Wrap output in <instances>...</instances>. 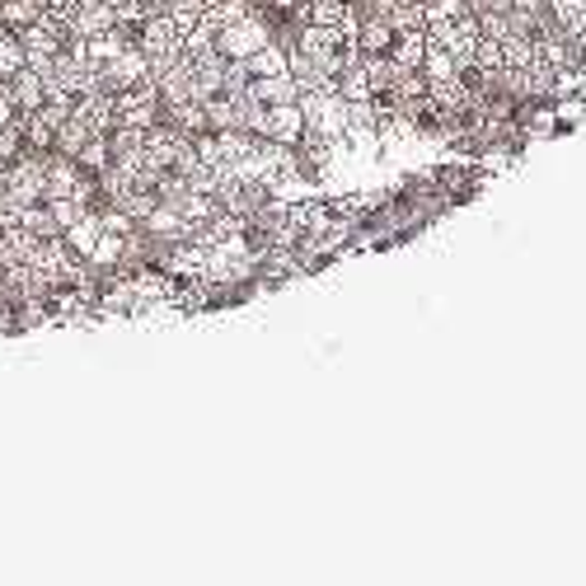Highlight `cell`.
<instances>
[{
    "label": "cell",
    "instance_id": "obj_1",
    "mask_svg": "<svg viewBox=\"0 0 586 586\" xmlns=\"http://www.w3.org/2000/svg\"><path fill=\"white\" fill-rule=\"evenodd\" d=\"M183 47V28L169 20V14H146L141 24V52L146 57H174Z\"/></svg>",
    "mask_w": 586,
    "mask_h": 586
},
{
    "label": "cell",
    "instance_id": "obj_2",
    "mask_svg": "<svg viewBox=\"0 0 586 586\" xmlns=\"http://www.w3.org/2000/svg\"><path fill=\"white\" fill-rule=\"evenodd\" d=\"M0 193L14 198L20 207L38 202V198H43V160H24V165L5 169V174H0Z\"/></svg>",
    "mask_w": 586,
    "mask_h": 586
},
{
    "label": "cell",
    "instance_id": "obj_3",
    "mask_svg": "<svg viewBox=\"0 0 586 586\" xmlns=\"http://www.w3.org/2000/svg\"><path fill=\"white\" fill-rule=\"evenodd\" d=\"M43 198L47 202H52V198H89V183L75 174L71 155H67V160H47L43 165Z\"/></svg>",
    "mask_w": 586,
    "mask_h": 586
},
{
    "label": "cell",
    "instance_id": "obj_4",
    "mask_svg": "<svg viewBox=\"0 0 586 586\" xmlns=\"http://www.w3.org/2000/svg\"><path fill=\"white\" fill-rule=\"evenodd\" d=\"M216 43H220V52L226 57H249V52H259V47L267 43V34H263V24L253 20V14H244V20H235L230 28H220L216 34Z\"/></svg>",
    "mask_w": 586,
    "mask_h": 586
},
{
    "label": "cell",
    "instance_id": "obj_5",
    "mask_svg": "<svg viewBox=\"0 0 586 586\" xmlns=\"http://www.w3.org/2000/svg\"><path fill=\"white\" fill-rule=\"evenodd\" d=\"M118 28V10L108 0H81L71 14V38H94V34H108Z\"/></svg>",
    "mask_w": 586,
    "mask_h": 586
},
{
    "label": "cell",
    "instance_id": "obj_6",
    "mask_svg": "<svg viewBox=\"0 0 586 586\" xmlns=\"http://www.w3.org/2000/svg\"><path fill=\"white\" fill-rule=\"evenodd\" d=\"M188 146V141H183V132H179V127H146V160L155 165V169H160V174H169L174 169V160H179V151Z\"/></svg>",
    "mask_w": 586,
    "mask_h": 586
},
{
    "label": "cell",
    "instance_id": "obj_7",
    "mask_svg": "<svg viewBox=\"0 0 586 586\" xmlns=\"http://www.w3.org/2000/svg\"><path fill=\"white\" fill-rule=\"evenodd\" d=\"M249 99L253 104H296L300 99V89H296V81H291V71L287 75H259V81L249 85Z\"/></svg>",
    "mask_w": 586,
    "mask_h": 586
},
{
    "label": "cell",
    "instance_id": "obj_8",
    "mask_svg": "<svg viewBox=\"0 0 586 586\" xmlns=\"http://www.w3.org/2000/svg\"><path fill=\"white\" fill-rule=\"evenodd\" d=\"M5 94H10V104H20V108H24V113H34V108L47 99V94H43V75H38L34 67L14 71V75H10V85H5Z\"/></svg>",
    "mask_w": 586,
    "mask_h": 586
},
{
    "label": "cell",
    "instance_id": "obj_9",
    "mask_svg": "<svg viewBox=\"0 0 586 586\" xmlns=\"http://www.w3.org/2000/svg\"><path fill=\"white\" fill-rule=\"evenodd\" d=\"M310 24L347 28V34H357V20H352V10H347L343 0H310Z\"/></svg>",
    "mask_w": 586,
    "mask_h": 586
},
{
    "label": "cell",
    "instance_id": "obj_10",
    "mask_svg": "<svg viewBox=\"0 0 586 586\" xmlns=\"http://www.w3.org/2000/svg\"><path fill=\"white\" fill-rule=\"evenodd\" d=\"M422 57H427V28L399 34V43H394V67L399 71H422Z\"/></svg>",
    "mask_w": 586,
    "mask_h": 586
},
{
    "label": "cell",
    "instance_id": "obj_11",
    "mask_svg": "<svg viewBox=\"0 0 586 586\" xmlns=\"http://www.w3.org/2000/svg\"><path fill=\"white\" fill-rule=\"evenodd\" d=\"M244 67H249V75H287V71H291V61H287V52H282V47L263 43L259 52H249V57H244Z\"/></svg>",
    "mask_w": 586,
    "mask_h": 586
},
{
    "label": "cell",
    "instance_id": "obj_12",
    "mask_svg": "<svg viewBox=\"0 0 586 586\" xmlns=\"http://www.w3.org/2000/svg\"><path fill=\"white\" fill-rule=\"evenodd\" d=\"M422 75H427V85H441V81H451V75H461V67H455V57H451L441 43H427Z\"/></svg>",
    "mask_w": 586,
    "mask_h": 586
},
{
    "label": "cell",
    "instance_id": "obj_13",
    "mask_svg": "<svg viewBox=\"0 0 586 586\" xmlns=\"http://www.w3.org/2000/svg\"><path fill=\"white\" fill-rule=\"evenodd\" d=\"M99 235H104V216H89V212L75 220V226H67L71 249H75V253H85V259H89V249L99 244Z\"/></svg>",
    "mask_w": 586,
    "mask_h": 586
},
{
    "label": "cell",
    "instance_id": "obj_14",
    "mask_svg": "<svg viewBox=\"0 0 586 586\" xmlns=\"http://www.w3.org/2000/svg\"><path fill=\"white\" fill-rule=\"evenodd\" d=\"M535 61V43L521 34V28H512V34L502 38V67L506 71H521V67H530Z\"/></svg>",
    "mask_w": 586,
    "mask_h": 586
},
{
    "label": "cell",
    "instance_id": "obj_15",
    "mask_svg": "<svg viewBox=\"0 0 586 586\" xmlns=\"http://www.w3.org/2000/svg\"><path fill=\"white\" fill-rule=\"evenodd\" d=\"M282 216H287L296 230H324L328 226V207H324V202H296V207H282Z\"/></svg>",
    "mask_w": 586,
    "mask_h": 586
},
{
    "label": "cell",
    "instance_id": "obj_16",
    "mask_svg": "<svg viewBox=\"0 0 586 586\" xmlns=\"http://www.w3.org/2000/svg\"><path fill=\"white\" fill-rule=\"evenodd\" d=\"M244 5L240 0H216V5H207V14H202V28H212V34H220V28H230L235 20H244Z\"/></svg>",
    "mask_w": 586,
    "mask_h": 586
},
{
    "label": "cell",
    "instance_id": "obj_17",
    "mask_svg": "<svg viewBox=\"0 0 586 586\" xmlns=\"http://www.w3.org/2000/svg\"><path fill=\"white\" fill-rule=\"evenodd\" d=\"M385 20H390L394 34H414V28H427V5H408V0H399Z\"/></svg>",
    "mask_w": 586,
    "mask_h": 586
},
{
    "label": "cell",
    "instance_id": "obj_18",
    "mask_svg": "<svg viewBox=\"0 0 586 586\" xmlns=\"http://www.w3.org/2000/svg\"><path fill=\"white\" fill-rule=\"evenodd\" d=\"M24 230H34L38 240H52V235H61V226H57V216L47 212V207H38V202H28L24 207V220H20Z\"/></svg>",
    "mask_w": 586,
    "mask_h": 586
},
{
    "label": "cell",
    "instance_id": "obj_19",
    "mask_svg": "<svg viewBox=\"0 0 586 586\" xmlns=\"http://www.w3.org/2000/svg\"><path fill=\"white\" fill-rule=\"evenodd\" d=\"M89 136H94V132H89L81 118H67V122L57 127V146H61V155H81V146H85Z\"/></svg>",
    "mask_w": 586,
    "mask_h": 586
},
{
    "label": "cell",
    "instance_id": "obj_20",
    "mask_svg": "<svg viewBox=\"0 0 586 586\" xmlns=\"http://www.w3.org/2000/svg\"><path fill=\"white\" fill-rule=\"evenodd\" d=\"M165 14L188 34V28H198V24H202V14H207V0H169V10H165Z\"/></svg>",
    "mask_w": 586,
    "mask_h": 586
},
{
    "label": "cell",
    "instance_id": "obj_21",
    "mask_svg": "<svg viewBox=\"0 0 586 586\" xmlns=\"http://www.w3.org/2000/svg\"><path fill=\"white\" fill-rule=\"evenodd\" d=\"M0 14H5V24H20V28H28L43 14V0H5L0 5Z\"/></svg>",
    "mask_w": 586,
    "mask_h": 586
},
{
    "label": "cell",
    "instance_id": "obj_22",
    "mask_svg": "<svg viewBox=\"0 0 586 586\" xmlns=\"http://www.w3.org/2000/svg\"><path fill=\"white\" fill-rule=\"evenodd\" d=\"M47 212H52L57 226L67 230V226H75V220L85 216V198H52V202H47Z\"/></svg>",
    "mask_w": 586,
    "mask_h": 586
},
{
    "label": "cell",
    "instance_id": "obj_23",
    "mask_svg": "<svg viewBox=\"0 0 586 586\" xmlns=\"http://www.w3.org/2000/svg\"><path fill=\"white\" fill-rule=\"evenodd\" d=\"M465 0H432V5H427V28L432 24H455V20H465Z\"/></svg>",
    "mask_w": 586,
    "mask_h": 586
},
{
    "label": "cell",
    "instance_id": "obj_24",
    "mask_svg": "<svg viewBox=\"0 0 586 586\" xmlns=\"http://www.w3.org/2000/svg\"><path fill=\"white\" fill-rule=\"evenodd\" d=\"M361 67H367L371 89H390L394 81H399V67H394V61H385V57H371V61H361Z\"/></svg>",
    "mask_w": 586,
    "mask_h": 586
},
{
    "label": "cell",
    "instance_id": "obj_25",
    "mask_svg": "<svg viewBox=\"0 0 586 586\" xmlns=\"http://www.w3.org/2000/svg\"><path fill=\"white\" fill-rule=\"evenodd\" d=\"M14 71H24V43L20 38H0V81H10Z\"/></svg>",
    "mask_w": 586,
    "mask_h": 586
},
{
    "label": "cell",
    "instance_id": "obj_26",
    "mask_svg": "<svg viewBox=\"0 0 586 586\" xmlns=\"http://www.w3.org/2000/svg\"><path fill=\"white\" fill-rule=\"evenodd\" d=\"M343 99H371L367 67H347V75H343Z\"/></svg>",
    "mask_w": 586,
    "mask_h": 586
},
{
    "label": "cell",
    "instance_id": "obj_27",
    "mask_svg": "<svg viewBox=\"0 0 586 586\" xmlns=\"http://www.w3.org/2000/svg\"><path fill=\"white\" fill-rule=\"evenodd\" d=\"M474 61H479V71H483V75H493V71H502V43H498V38H488V43H479V47H474Z\"/></svg>",
    "mask_w": 586,
    "mask_h": 586
},
{
    "label": "cell",
    "instance_id": "obj_28",
    "mask_svg": "<svg viewBox=\"0 0 586 586\" xmlns=\"http://www.w3.org/2000/svg\"><path fill=\"white\" fill-rule=\"evenodd\" d=\"M89 259H94V263H118V259H122V240H118L113 230H104V235H99V244L89 249Z\"/></svg>",
    "mask_w": 586,
    "mask_h": 586
},
{
    "label": "cell",
    "instance_id": "obj_29",
    "mask_svg": "<svg viewBox=\"0 0 586 586\" xmlns=\"http://www.w3.org/2000/svg\"><path fill=\"white\" fill-rule=\"evenodd\" d=\"M361 47H367V52H380V47H390V20H375V24L361 28Z\"/></svg>",
    "mask_w": 586,
    "mask_h": 586
},
{
    "label": "cell",
    "instance_id": "obj_30",
    "mask_svg": "<svg viewBox=\"0 0 586 586\" xmlns=\"http://www.w3.org/2000/svg\"><path fill=\"white\" fill-rule=\"evenodd\" d=\"M104 230H113V235H127V212H108V216H104Z\"/></svg>",
    "mask_w": 586,
    "mask_h": 586
},
{
    "label": "cell",
    "instance_id": "obj_31",
    "mask_svg": "<svg viewBox=\"0 0 586 586\" xmlns=\"http://www.w3.org/2000/svg\"><path fill=\"white\" fill-rule=\"evenodd\" d=\"M14 118H10V94H5V85H0V127H10Z\"/></svg>",
    "mask_w": 586,
    "mask_h": 586
},
{
    "label": "cell",
    "instance_id": "obj_32",
    "mask_svg": "<svg viewBox=\"0 0 586 586\" xmlns=\"http://www.w3.org/2000/svg\"><path fill=\"white\" fill-rule=\"evenodd\" d=\"M277 5H296V0H277Z\"/></svg>",
    "mask_w": 586,
    "mask_h": 586
},
{
    "label": "cell",
    "instance_id": "obj_33",
    "mask_svg": "<svg viewBox=\"0 0 586 586\" xmlns=\"http://www.w3.org/2000/svg\"><path fill=\"white\" fill-rule=\"evenodd\" d=\"M207 5H216V0H207Z\"/></svg>",
    "mask_w": 586,
    "mask_h": 586
}]
</instances>
